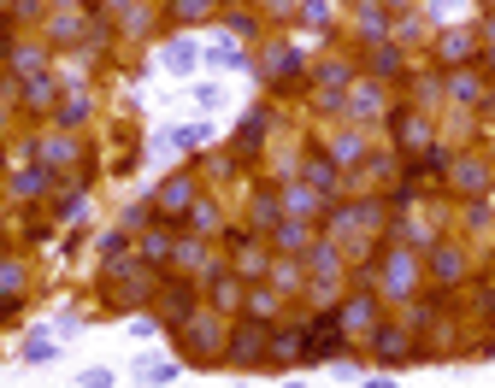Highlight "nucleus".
Returning <instances> with one entry per match:
<instances>
[{
	"label": "nucleus",
	"instance_id": "1",
	"mask_svg": "<svg viewBox=\"0 0 495 388\" xmlns=\"http://www.w3.org/2000/svg\"><path fill=\"white\" fill-rule=\"evenodd\" d=\"M24 100H30L36 112L54 106V77H47V71H30V77H24Z\"/></svg>",
	"mask_w": 495,
	"mask_h": 388
},
{
	"label": "nucleus",
	"instance_id": "2",
	"mask_svg": "<svg viewBox=\"0 0 495 388\" xmlns=\"http://www.w3.org/2000/svg\"><path fill=\"white\" fill-rule=\"evenodd\" d=\"M59 118H65V124H83V118H89V95H83V83H71L65 95H59Z\"/></svg>",
	"mask_w": 495,
	"mask_h": 388
},
{
	"label": "nucleus",
	"instance_id": "3",
	"mask_svg": "<svg viewBox=\"0 0 495 388\" xmlns=\"http://www.w3.org/2000/svg\"><path fill=\"white\" fill-rule=\"evenodd\" d=\"M47 177H54V171H47V165H30V171H18V177H13V194H18V200H24V194H30V200H36V194L47 189Z\"/></svg>",
	"mask_w": 495,
	"mask_h": 388
},
{
	"label": "nucleus",
	"instance_id": "4",
	"mask_svg": "<svg viewBox=\"0 0 495 388\" xmlns=\"http://www.w3.org/2000/svg\"><path fill=\"white\" fill-rule=\"evenodd\" d=\"M71 159H77V141H71V136H47V141H42V165H47V171H54V165H71Z\"/></svg>",
	"mask_w": 495,
	"mask_h": 388
},
{
	"label": "nucleus",
	"instance_id": "5",
	"mask_svg": "<svg viewBox=\"0 0 495 388\" xmlns=\"http://www.w3.org/2000/svg\"><path fill=\"white\" fill-rule=\"evenodd\" d=\"M413 271H419V265H413L407 253H389V294H407L413 289Z\"/></svg>",
	"mask_w": 495,
	"mask_h": 388
},
{
	"label": "nucleus",
	"instance_id": "6",
	"mask_svg": "<svg viewBox=\"0 0 495 388\" xmlns=\"http://www.w3.org/2000/svg\"><path fill=\"white\" fill-rule=\"evenodd\" d=\"M71 36H77V18H71L65 6H59V13L47 18V42H71Z\"/></svg>",
	"mask_w": 495,
	"mask_h": 388
},
{
	"label": "nucleus",
	"instance_id": "7",
	"mask_svg": "<svg viewBox=\"0 0 495 388\" xmlns=\"http://www.w3.org/2000/svg\"><path fill=\"white\" fill-rule=\"evenodd\" d=\"M342 324H348V330H366V324H371V306L366 300H348V306H342Z\"/></svg>",
	"mask_w": 495,
	"mask_h": 388
},
{
	"label": "nucleus",
	"instance_id": "8",
	"mask_svg": "<svg viewBox=\"0 0 495 388\" xmlns=\"http://www.w3.org/2000/svg\"><path fill=\"white\" fill-rule=\"evenodd\" d=\"M431 271H437L442 283H448V277H460V253H454V248H442L437 259H431Z\"/></svg>",
	"mask_w": 495,
	"mask_h": 388
},
{
	"label": "nucleus",
	"instance_id": "9",
	"mask_svg": "<svg viewBox=\"0 0 495 388\" xmlns=\"http://www.w3.org/2000/svg\"><path fill=\"white\" fill-rule=\"evenodd\" d=\"M42 59H47L42 47H24V42L13 47V65H18V71H42Z\"/></svg>",
	"mask_w": 495,
	"mask_h": 388
},
{
	"label": "nucleus",
	"instance_id": "10",
	"mask_svg": "<svg viewBox=\"0 0 495 388\" xmlns=\"http://www.w3.org/2000/svg\"><path fill=\"white\" fill-rule=\"evenodd\" d=\"M24 359H30V365L54 359V342H47V335H30V342H24Z\"/></svg>",
	"mask_w": 495,
	"mask_h": 388
},
{
	"label": "nucleus",
	"instance_id": "11",
	"mask_svg": "<svg viewBox=\"0 0 495 388\" xmlns=\"http://www.w3.org/2000/svg\"><path fill=\"white\" fill-rule=\"evenodd\" d=\"M18 289H24V271L13 259H0V294H18Z\"/></svg>",
	"mask_w": 495,
	"mask_h": 388
},
{
	"label": "nucleus",
	"instance_id": "12",
	"mask_svg": "<svg viewBox=\"0 0 495 388\" xmlns=\"http://www.w3.org/2000/svg\"><path fill=\"white\" fill-rule=\"evenodd\" d=\"M454 182H460V189H483V165H460V171H454Z\"/></svg>",
	"mask_w": 495,
	"mask_h": 388
},
{
	"label": "nucleus",
	"instance_id": "13",
	"mask_svg": "<svg viewBox=\"0 0 495 388\" xmlns=\"http://www.w3.org/2000/svg\"><path fill=\"white\" fill-rule=\"evenodd\" d=\"M189 200V182H171V189H159V207H183Z\"/></svg>",
	"mask_w": 495,
	"mask_h": 388
},
{
	"label": "nucleus",
	"instance_id": "14",
	"mask_svg": "<svg viewBox=\"0 0 495 388\" xmlns=\"http://www.w3.org/2000/svg\"><path fill=\"white\" fill-rule=\"evenodd\" d=\"M312 182H319V189H337V171H330L325 159H319V165H312Z\"/></svg>",
	"mask_w": 495,
	"mask_h": 388
},
{
	"label": "nucleus",
	"instance_id": "15",
	"mask_svg": "<svg viewBox=\"0 0 495 388\" xmlns=\"http://www.w3.org/2000/svg\"><path fill=\"white\" fill-rule=\"evenodd\" d=\"M337 159H360V136H342L337 141Z\"/></svg>",
	"mask_w": 495,
	"mask_h": 388
},
{
	"label": "nucleus",
	"instance_id": "16",
	"mask_svg": "<svg viewBox=\"0 0 495 388\" xmlns=\"http://www.w3.org/2000/svg\"><path fill=\"white\" fill-rule=\"evenodd\" d=\"M171 6H177V13H183V18H195V13H207L212 0H171Z\"/></svg>",
	"mask_w": 495,
	"mask_h": 388
},
{
	"label": "nucleus",
	"instance_id": "17",
	"mask_svg": "<svg viewBox=\"0 0 495 388\" xmlns=\"http://www.w3.org/2000/svg\"><path fill=\"white\" fill-rule=\"evenodd\" d=\"M0 136H6V106H0Z\"/></svg>",
	"mask_w": 495,
	"mask_h": 388
},
{
	"label": "nucleus",
	"instance_id": "18",
	"mask_svg": "<svg viewBox=\"0 0 495 388\" xmlns=\"http://www.w3.org/2000/svg\"><path fill=\"white\" fill-rule=\"evenodd\" d=\"M107 6H130V0H107Z\"/></svg>",
	"mask_w": 495,
	"mask_h": 388
},
{
	"label": "nucleus",
	"instance_id": "19",
	"mask_svg": "<svg viewBox=\"0 0 495 388\" xmlns=\"http://www.w3.org/2000/svg\"><path fill=\"white\" fill-rule=\"evenodd\" d=\"M54 6H71V0H54Z\"/></svg>",
	"mask_w": 495,
	"mask_h": 388
}]
</instances>
